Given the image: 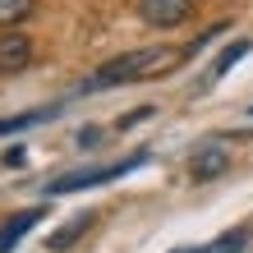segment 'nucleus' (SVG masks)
Returning a JSON list of instances; mask_svg holds the SVG:
<instances>
[{"label":"nucleus","instance_id":"obj_1","mask_svg":"<svg viewBox=\"0 0 253 253\" xmlns=\"http://www.w3.org/2000/svg\"><path fill=\"white\" fill-rule=\"evenodd\" d=\"M189 60V46L175 51V46H143V51H125L115 55V60H106L97 74H87V79L74 87V97L83 92H101V87H120V83H138V79H161V74L180 69Z\"/></svg>","mask_w":253,"mask_h":253},{"label":"nucleus","instance_id":"obj_2","mask_svg":"<svg viewBox=\"0 0 253 253\" xmlns=\"http://www.w3.org/2000/svg\"><path fill=\"white\" fill-rule=\"evenodd\" d=\"M147 157H152V152H147V147H138L133 157H120V161H111V166H87V170H69V175H55V180L46 184V193H51V198H60V193H79V189H97V184H111V180H120V175L138 170Z\"/></svg>","mask_w":253,"mask_h":253},{"label":"nucleus","instance_id":"obj_3","mask_svg":"<svg viewBox=\"0 0 253 253\" xmlns=\"http://www.w3.org/2000/svg\"><path fill=\"white\" fill-rule=\"evenodd\" d=\"M138 19L147 28H180L193 19V0H138Z\"/></svg>","mask_w":253,"mask_h":253},{"label":"nucleus","instance_id":"obj_4","mask_svg":"<svg viewBox=\"0 0 253 253\" xmlns=\"http://www.w3.org/2000/svg\"><path fill=\"white\" fill-rule=\"evenodd\" d=\"M226 166H230V152H226L221 138L198 143L193 157H189V175H193V180H216V175H226Z\"/></svg>","mask_w":253,"mask_h":253},{"label":"nucleus","instance_id":"obj_5","mask_svg":"<svg viewBox=\"0 0 253 253\" xmlns=\"http://www.w3.org/2000/svg\"><path fill=\"white\" fill-rule=\"evenodd\" d=\"M28 65H33V42L23 33H14V28H5L0 33V74H23Z\"/></svg>","mask_w":253,"mask_h":253},{"label":"nucleus","instance_id":"obj_6","mask_svg":"<svg viewBox=\"0 0 253 253\" xmlns=\"http://www.w3.org/2000/svg\"><path fill=\"white\" fill-rule=\"evenodd\" d=\"M37 221H42V207H28V212H19V216H9L5 226H0V253H9V249H14V244H19L23 235H28V230L37 226Z\"/></svg>","mask_w":253,"mask_h":253},{"label":"nucleus","instance_id":"obj_7","mask_svg":"<svg viewBox=\"0 0 253 253\" xmlns=\"http://www.w3.org/2000/svg\"><path fill=\"white\" fill-rule=\"evenodd\" d=\"M87 226H92V212H79V216L69 221V226H60V230H55L51 240H46V249H55V253H60V249H69V244L79 240V235H83Z\"/></svg>","mask_w":253,"mask_h":253},{"label":"nucleus","instance_id":"obj_8","mask_svg":"<svg viewBox=\"0 0 253 253\" xmlns=\"http://www.w3.org/2000/svg\"><path fill=\"white\" fill-rule=\"evenodd\" d=\"M249 51H253V42H249V37H240V42H230V46H226V51H221V55H216V65H212V74H207V79H212V83H216V79H221V74H226L230 65H240V60H244V55H249Z\"/></svg>","mask_w":253,"mask_h":253},{"label":"nucleus","instance_id":"obj_9","mask_svg":"<svg viewBox=\"0 0 253 253\" xmlns=\"http://www.w3.org/2000/svg\"><path fill=\"white\" fill-rule=\"evenodd\" d=\"M51 115H60V106H42V111H28V115H9V120H0V138L28 129V125H42V120H51Z\"/></svg>","mask_w":253,"mask_h":253},{"label":"nucleus","instance_id":"obj_10","mask_svg":"<svg viewBox=\"0 0 253 253\" xmlns=\"http://www.w3.org/2000/svg\"><path fill=\"white\" fill-rule=\"evenodd\" d=\"M37 0H0V28H19L23 19H33Z\"/></svg>","mask_w":253,"mask_h":253},{"label":"nucleus","instance_id":"obj_11","mask_svg":"<svg viewBox=\"0 0 253 253\" xmlns=\"http://www.w3.org/2000/svg\"><path fill=\"white\" fill-rule=\"evenodd\" d=\"M97 143H101V129H97V125H87V129L79 133V147H97Z\"/></svg>","mask_w":253,"mask_h":253},{"label":"nucleus","instance_id":"obj_12","mask_svg":"<svg viewBox=\"0 0 253 253\" xmlns=\"http://www.w3.org/2000/svg\"><path fill=\"white\" fill-rule=\"evenodd\" d=\"M184 253H207V249H184Z\"/></svg>","mask_w":253,"mask_h":253},{"label":"nucleus","instance_id":"obj_13","mask_svg":"<svg viewBox=\"0 0 253 253\" xmlns=\"http://www.w3.org/2000/svg\"><path fill=\"white\" fill-rule=\"evenodd\" d=\"M249 115H253V111H249Z\"/></svg>","mask_w":253,"mask_h":253}]
</instances>
